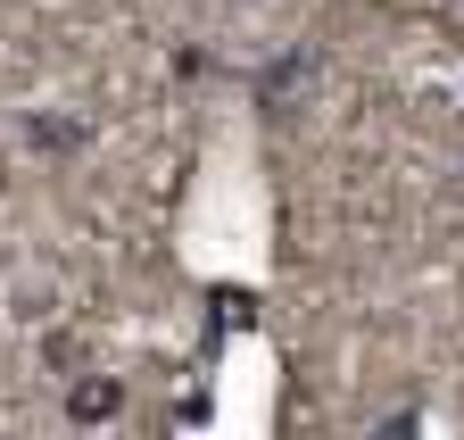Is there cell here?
Returning a JSON list of instances; mask_svg holds the SVG:
<instances>
[{
	"instance_id": "1",
	"label": "cell",
	"mask_w": 464,
	"mask_h": 440,
	"mask_svg": "<svg viewBox=\"0 0 464 440\" xmlns=\"http://www.w3.org/2000/svg\"><path fill=\"white\" fill-rule=\"evenodd\" d=\"M315 83H324V50L315 42H290V50H274V59L249 75V100L266 108V117H299V108L315 100Z\"/></svg>"
},
{
	"instance_id": "2",
	"label": "cell",
	"mask_w": 464,
	"mask_h": 440,
	"mask_svg": "<svg viewBox=\"0 0 464 440\" xmlns=\"http://www.w3.org/2000/svg\"><path fill=\"white\" fill-rule=\"evenodd\" d=\"M17 133H25V150H42V158H75V150L92 142V125H83V117H58V108H25Z\"/></svg>"
},
{
	"instance_id": "3",
	"label": "cell",
	"mask_w": 464,
	"mask_h": 440,
	"mask_svg": "<svg viewBox=\"0 0 464 440\" xmlns=\"http://www.w3.org/2000/svg\"><path fill=\"white\" fill-rule=\"evenodd\" d=\"M125 416V382L116 374H75L67 382V424H116Z\"/></svg>"
},
{
	"instance_id": "4",
	"label": "cell",
	"mask_w": 464,
	"mask_h": 440,
	"mask_svg": "<svg viewBox=\"0 0 464 440\" xmlns=\"http://www.w3.org/2000/svg\"><path fill=\"white\" fill-rule=\"evenodd\" d=\"M431 25H440L448 42H464V0H431Z\"/></svg>"
},
{
	"instance_id": "5",
	"label": "cell",
	"mask_w": 464,
	"mask_h": 440,
	"mask_svg": "<svg viewBox=\"0 0 464 440\" xmlns=\"http://www.w3.org/2000/svg\"><path fill=\"white\" fill-rule=\"evenodd\" d=\"M415 424H423V416H415V407H390V416H382V424H373V432H382V440H398V432H415Z\"/></svg>"
},
{
	"instance_id": "6",
	"label": "cell",
	"mask_w": 464,
	"mask_h": 440,
	"mask_svg": "<svg viewBox=\"0 0 464 440\" xmlns=\"http://www.w3.org/2000/svg\"><path fill=\"white\" fill-rule=\"evenodd\" d=\"M448 191H456V200H464V150H456V167H448Z\"/></svg>"
}]
</instances>
